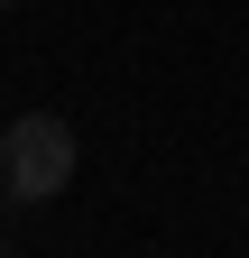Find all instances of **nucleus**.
Segmentation results:
<instances>
[{
	"mask_svg": "<svg viewBox=\"0 0 249 258\" xmlns=\"http://www.w3.org/2000/svg\"><path fill=\"white\" fill-rule=\"evenodd\" d=\"M74 129L55 120V111H28V120H10V148H0V184L19 194V203H55V194L74 184Z\"/></svg>",
	"mask_w": 249,
	"mask_h": 258,
	"instance_id": "f257e3e1",
	"label": "nucleus"
}]
</instances>
